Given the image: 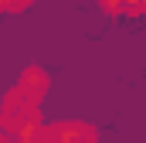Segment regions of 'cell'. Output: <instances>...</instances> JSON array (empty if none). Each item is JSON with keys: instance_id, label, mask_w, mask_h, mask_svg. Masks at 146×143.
<instances>
[{"instance_id": "cell-1", "label": "cell", "mask_w": 146, "mask_h": 143, "mask_svg": "<svg viewBox=\"0 0 146 143\" xmlns=\"http://www.w3.org/2000/svg\"><path fill=\"white\" fill-rule=\"evenodd\" d=\"M17 92H21L31 106H37L41 96L48 92V75H44L41 68H27V72H24V78H21V89H17Z\"/></svg>"}, {"instance_id": "cell-2", "label": "cell", "mask_w": 146, "mask_h": 143, "mask_svg": "<svg viewBox=\"0 0 146 143\" xmlns=\"http://www.w3.org/2000/svg\"><path fill=\"white\" fill-rule=\"evenodd\" d=\"M54 140L58 143H95V130L88 123H58Z\"/></svg>"}, {"instance_id": "cell-3", "label": "cell", "mask_w": 146, "mask_h": 143, "mask_svg": "<svg viewBox=\"0 0 146 143\" xmlns=\"http://www.w3.org/2000/svg\"><path fill=\"white\" fill-rule=\"evenodd\" d=\"M31 0H0V10H24Z\"/></svg>"}, {"instance_id": "cell-4", "label": "cell", "mask_w": 146, "mask_h": 143, "mask_svg": "<svg viewBox=\"0 0 146 143\" xmlns=\"http://www.w3.org/2000/svg\"><path fill=\"white\" fill-rule=\"evenodd\" d=\"M0 140H3V116H0Z\"/></svg>"}]
</instances>
